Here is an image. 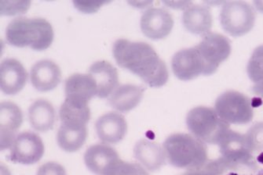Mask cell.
<instances>
[{
  "label": "cell",
  "mask_w": 263,
  "mask_h": 175,
  "mask_svg": "<svg viewBox=\"0 0 263 175\" xmlns=\"http://www.w3.org/2000/svg\"><path fill=\"white\" fill-rule=\"evenodd\" d=\"M112 52L121 68L140 77L150 87L160 88L168 81L167 65L148 43L120 38L114 42Z\"/></svg>",
  "instance_id": "cell-1"
},
{
  "label": "cell",
  "mask_w": 263,
  "mask_h": 175,
  "mask_svg": "<svg viewBox=\"0 0 263 175\" xmlns=\"http://www.w3.org/2000/svg\"><path fill=\"white\" fill-rule=\"evenodd\" d=\"M163 149L169 164L178 168L201 170L208 163L205 143L191 135H172L163 142Z\"/></svg>",
  "instance_id": "cell-2"
},
{
  "label": "cell",
  "mask_w": 263,
  "mask_h": 175,
  "mask_svg": "<svg viewBox=\"0 0 263 175\" xmlns=\"http://www.w3.org/2000/svg\"><path fill=\"white\" fill-rule=\"evenodd\" d=\"M53 35L50 22L41 17H17L6 28V38L10 44L17 47H30L39 51L50 47Z\"/></svg>",
  "instance_id": "cell-3"
},
{
  "label": "cell",
  "mask_w": 263,
  "mask_h": 175,
  "mask_svg": "<svg viewBox=\"0 0 263 175\" xmlns=\"http://www.w3.org/2000/svg\"><path fill=\"white\" fill-rule=\"evenodd\" d=\"M187 127L194 137L205 144L218 145L222 136L230 130L215 109L206 106L193 108L187 114Z\"/></svg>",
  "instance_id": "cell-4"
},
{
  "label": "cell",
  "mask_w": 263,
  "mask_h": 175,
  "mask_svg": "<svg viewBox=\"0 0 263 175\" xmlns=\"http://www.w3.org/2000/svg\"><path fill=\"white\" fill-rule=\"evenodd\" d=\"M215 111L229 124H248L253 119L252 102L245 95L237 91H227L215 101Z\"/></svg>",
  "instance_id": "cell-5"
},
{
  "label": "cell",
  "mask_w": 263,
  "mask_h": 175,
  "mask_svg": "<svg viewBox=\"0 0 263 175\" xmlns=\"http://www.w3.org/2000/svg\"><path fill=\"white\" fill-rule=\"evenodd\" d=\"M220 21L227 33L233 37L242 36L253 28L255 12L243 1L226 2L220 13Z\"/></svg>",
  "instance_id": "cell-6"
},
{
  "label": "cell",
  "mask_w": 263,
  "mask_h": 175,
  "mask_svg": "<svg viewBox=\"0 0 263 175\" xmlns=\"http://www.w3.org/2000/svg\"><path fill=\"white\" fill-rule=\"evenodd\" d=\"M195 47L204 62L206 75L214 74L231 53V45L228 38L221 34L212 32L203 36L201 41Z\"/></svg>",
  "instance_id": "cell-7"
},
{
  "label": "cell",
  "mask_w": 263,
  "mask_h": 175,
  "mask_svg": "<svg viewBox=\"0 0 263 175\" xmlns=\"http://www.w3.org/2000/svg\"><path fill=\"white\" fill-rule=\"evenodd\" d=\"M44 154V144L38 135L25 132L17 135L10 147L9 159L15 164L30 165L40 161Z\"/></svg>",
  "instance_id": "cell-8"
},
{
  "label": "cell",
  "mask_w": 263,
  "mask_h": 175,
  "mask_svg": "<svg viewBox=\"0 0 263 175\" xmlns=\"http://www.w3.org/2000/svg\"><path fill=\"white\" fill-rule=\"evenodd\" d=\"M172 67L175 76L182 81L206 75V66L195 47L177 52L172 58Z\"/></svg>",
  "instance_id": "cell-9"
},
{
  "label": "cell",
  "mask_w": 263,
  "mask_h": 175,
  "mask_svg": "<svg viewBox=\"0 0 263 175\" xmlns=\"http://www.w3.org/2000/svg\"><path fill=\"white\" fill-rule=\"evenodd\" d=\"M141 28L145 36L158 40L167 37L173 28L174 20L167 10L152 7L144 12L141 17Z\"/></svg>",
  "instance_id": "cell-10"
},
{
  "label": "cell",
  "mask_w": 263,
  "mask_h": 175,
  "mask_svg": "<svg viewBox=\"0 0 263 175\" xmlns=\"http://www.w3.org/2000/svg\"><path fill=\"white\" fill-rule=\"evenodd\" d=\"M23 122V114L17 104L10 101L0 105V142L1 149H10Z\"/></svg>",
  "instance_id": "cell-11"
},
{
  "label": "cell",
  "mask_w": 263,
  "mask_h": 175,
  "mask_svg": "<svg viewBox=\"0 0 263 175\" xmlns=\"http://www.w3.org/2000/svg\"><path fill=\"white\" fill-rule=\"evenodd\" d=\"M222 158L233 164H248L252 162V152L248 149L245 135L229 130L219 141Z\"/></svg>",
  "instance_id": "cell-12"
},
{
  "label": "cell",
  "mask_w": 263,
  "mask_h": 175,
  "mask_svg": "<svg viewBox=\"0 0 263 175\" xmlns=\"http://www.w3.org/2000/svg\"><path fill=\"white\" fill-rule=\"evenodd\" d=\"M28 73L25 67L13 58H7L0 65V86L7 95H16L25 87Z\"/></svg>",
  "instance_id": "cell-13"
},
{
  "label": "cell",
  "mask_w": 263,
  "mask_h": 175,
  "mask_svg": "<svg viewBox=\"0 0 263 175\" xmlns=\"http://www.w3.org/2000/svg\"><path fill=\"white\" fill-rule=\"evenodd\" d=\"M65 93L67 100L88 105L89 101L97 96L96 82L88 74H73L65 80Z\"/></svg>",
  "instance_id": "cell-14"
},
{
  "label": "cell",
  "mask_w": 263,
  "mask_h": 175,
  "mask_svg": "<svg viewBox=\"0 0 263 175\" xmlns=\"http://www.w3.org/2000/svg\"><path fill=\"white\" fill-rule=\"evenodd\" d=\"M95 128L98 136L103 143L116 144L125 137L127 123L121 114L109 112L97 120Z\"/></svg>",
  "instance_id": "cell-15"
},
{
  "label": "cell",
  "mask_w": 263,
  "mask_h": 175,
  "mask_svg": "<svg viewBox=\"0 0 263 175\" xmlns=\"http://www.w3.org/2000/svg\"><path fill=\"white\" fill-rule=\"evenodd\" d=\"M119 160L120 157L116 149L105 143L91 145L84 154L86 166L97 175L106 174Z\"/></svg>",
  "instance_id": "cell-16"
},
{
  "label": "cell",
  "mask_w": 263,
  "mask_h": 175,
  "mask_svg": "<svg viewBox=\"0 0 263 175\" xmlns=\"http://www.w3.org/2000/svg\"><path fill=\"white\" fill-rule=\"evenodd\" d=\"M88 75L97 84V96L106 98L118 87L119 75L117 68L106 60L95 62L88 70Z\"/></svg>",
  "instance_id": "cell-17"
},
{
  "label": "cell",
  "mask_w": 263,
  "mask_h": 175,
  "mask_svg": "<svg viewBox=\"0 0 263 175\" xmlns=\"http://www.w3.org/2000/svg\"><path fill=\"white\" fill-rule=\"evenodd\" d=\"M62 79V71L59 65L50 60L36 62L30 71L32 85L40 92L53 90Z\"/></svg>",
  "instance_id": "cell-18"
},
{
  "label": "cell",
  "mask_w": 263,
  "mask_h": 175,
  "mask_svg": "<svg viewBox=\"0 0 263 175\" xmlns=\"http://www.w3.org/2000/svg\"><path fill=\"white\" fill-rule=\"evenodd\" d=\"M134 156L142 167L150 171L160 170L167 160L163 147L148 139H141L135 144Z\"/></svg>",
  "instance_id": "cell-19"
},
{
  "label": "cell",
  "mask_w": 263,
  "mask_h": 175,
  "mask_svg": "<svg viewBox=\"0 0 263 175\" xmlns=\"http://www.w3.org/2000/svg\"><path fill=\"white\" fill-rule=\"evenodd\" d=\"M212 21L210 8L199 4L190 5L185 9L182 16V23L187 30L191 33L203 36L210 33Z\"/></svg>",
  "instance_id": "cell-20"
},
{
  "label": "cell",
  "mask_w": 263,
  "mask_h": 175,
  "mask_svg": "<svg viewBox=\"0 0 263 175\" xmlns=\"http://www.w3.org/2000/svg\"><path fill=\"white\" fill-rule=\"evenodd\" d=\"M144 89L135 84H122L108 98V103L120 112L127 113L136 107L143 98Z\"/></svg>",
  "instance_id": "cell-21"
},
{
  "label": "cell",
  "mask_w": 263,
  "mask_h": 175,
  "mask_svg": "<svg viewBox=\"0 0 263 175\" xmlns=\"http://www.w3.org/2000/svg\"><path fill=\"white\" fill-rule=\"evenodd\" d=\"M28 114L31 125L40 133L51 130L56 121L54 107L47 99L35 100L29 107Z\"/></svg>",
  "instance_id": "cell-22"
},
{
  "label": "cell",
  "mask_w": 263,
  "mask_h": 175,
  "mask_svg": "<svg viewBox=\"0 0 263 175\" xmlns=\"http://www.w3.org/2000/svg\"><path fill=\"white\" fill-rule=\"evenodd\" d=\"M87 138V127H74L62 124L57 135L58 144L61 149L68 152L78 151Z\"/></svg>",
  "instance_id": "cell-23"
},
{
  "label": "cell",
  "mask_w": 263,
  "mask_h": 175,
  "mask_svg": "<svg viewBox=\"0 0 263 175\" xmlns=\"http://www.w3.org/2000/svg\"><path fill=\"white\" fill-rule=\"evenodd\" d=\"M62 124L74 127H87L90 119L88 105L78 104L65 99L59 111Z\"/></svg>",
  "instance_id": "cell-24"
},
{
  "label": "cell",
  "mask_w": 263,
  "mask_h": 175,
  "mask_svg": "<svg viewBox=\"0 0 263 175\" xmlns=\"http://www.w3.org/2000/svg\"><path fill=\"white\" fill-rule=\"evenodd\" d=\"M248 77L254 83L263 82V45L257 47L247 67Z\"/></svg>",
  "instance_id": "cell-25"
},
{
  "label": "cell",
  "mask_w": 263,
  "mask_h": 175,
  "mask_svg": "<svg viewBox=\"0 0 263 175\" xmlns=\"http://www.w3.org/2000/svg\"><path fill=\"white\" fill-rule=\"evenodd\" d=\"M105 175H149L146 169L136 163L125 162L121 159L117 161Z\"/></svg>",
  "instance_id": "cell-26"
},
{
  "label": "cell",
  "mask_w": 263,
  "mask_h": 175,
  "mask_svg": "<svg viewBox=\"0 0 263 175\" xmlns=\"http://www.w3.org/2000/svg\"><path fill=\"white\" fill-rule=\"evenodd\" d=\"M248 149L251 152L263 151V122L254 124L245 135Z\"/></svg>",
  "instance_id": "cell-27"
},
{
  "label": "cell",
  "mask_w": 263,
  "mask_h": 175,
  "mask_svg": "<svg viewBox=\"0 0 263 175\" xmlns=\"http://www.w3.org/2000/svg\"><path fill=\"white\" fill-rule=\"evenodd\" d=\"M30 2H1V12L6 15L22 13L29 9Z\"/></svg>",
  "instance_id": "cell-28"
},
{
  "label": "cell",
  "mask_w": 263,
  "mask_h": 175,
  "mask_svg": "<svg viewBox=\"0 0 263 175\" xmlns=\"http://www.w3.org/2000/svg\"><path fill=\"white\" fill-rule=\"evenodd\" d=\"M36 175H67L63 166L56 162H47L40 166Z\"/></svg>",
  "instance_id": "cell-29"
},
{
  "label": "cell",
  "mask_w": 263,
  "mask_h": 175,
  "mask_svg": "<svg viewBox=\"0 0 263 175\" xmlns=\"http://www.w3.org/2000/svg\"><path fill=\"white\" fill-rule=\"evenodd\" d=\"M74 5L86 13H93L99 10L103 4H106L105 1H74Z\"/></svg>",
  "instance_id": "cell-30"
},
{
  "label": "cell",
  "mask_w": 263,
  "mask_h": 175,
  "mask_svg": "<svg viewBox=\"0 0 263 175\" xmlns=\"http://www.w3.org/2000/svg\"><path fill=\"white\" fill-rule=\"evenodd\" d=\"M165 4H167L168 6H171L174 8H188L190 5H192L191 2H165Z\"/></svg>",
  "instance_id": "cell-31"
},
{
  "label": "cell",
  "mask_w": 263,
  "mask_h": 175,
  "mask_svg": "<svg viewBox=\"0 0 263 175\" xmlns=\"http://www.w3.org/2000/svg\"><path fill=\"white\" fill-rule=\"evenodd\" d=\"M252 92L263 99V82L257 83L252 87Z\"/></svg>",
  "instance_id": "cell-32"
},
{
  "label": "cell",
  "mask_w": 263,
  "mask_h": 175,
  "mask_svg": "<svg viewBox=\"0 0 263 175\" xmlns=\"http://www.w3.org/2000/svg\"><path fill=\"white\" fill-rule=\"evenodd\" d=\"M253 4L258 11L263 13V1H254Z\"/></svg>",
  "instance_id": "cell-33"
},
{
  "label": "cell",
  "mask_w": 263,
  "mask_h": 175,
  "mask_svg": "<svg viewBox=\"0 0 263 175\" xmlns=\"http://www.w3.org/2000/svg\"><path fill=\"white\" fill-rule=\"evenodd\" d=\"M182 175H208L204 171L202 170H193V171H189Z\"/></svg>",
  "instance_id": "cell-34"
},
{
  "label": "cell",
  "mask_w": 263,
  "mask_h": 175,
  "mask_svg": "<svg viewBox=\"0 0 263 175\" xmlns=\"http://www.w3.org/2000/svg\"><path fill=\"white\" fill-rule=\"evenodd\" d=\"M258 160L260 163L263 164V152L262 154H260L259 157H258Z\"/></svg>",
  "instance_id": "cell-35"
}]
</instances>
